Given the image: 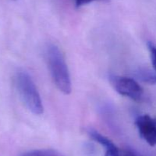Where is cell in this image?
Returning <instances> with one entry per match:
<instances>
[{"label":"cell","mask_w":156,"mask_h":156,"mask_svg":"<svg viewBox=\"0 0 156 156\" xmlns=\"http://www.w3.org/2000/svg\"><path fill=\"white\" fill-rule=\"evenodd\" d=\"M139 76L143 81L150 84H156V75L148 70H140Z\"/></svg>","instance_id":"52a82bcc"},{"label":"cell","mask_w":156,"mask_h":156,"mask_svg":"<svg viewBox=\"0 0 156 156\" xmlns=\"http://www.w3.org/2000/svg\"><path fill=\"white\" fill-rule=\"evenodd\" d=\"M46 59L56 87L64 94H69L72 91L69 71L59 47L55 44L48 45L46 50Z\"/></svg>","instance_id":"6da1fadb"},{"label":"cell","mask_w":156,"mask_h":156,"mask_svg":"<svg viewBox=\"0 0 156 156\" xmlns=\"http://www.w3.org/2000/svg\"><path fill=\"white\" fill-rule=\"evenodd\" d=\"M105 150H106L105 156H136L132 151H128V150L120 149L115 144Z\"/></svg>","instance_id":"8992f818"},{"label":"cell","mask_w":156,"mask_h":156,"mask_svg":"<svg viewBox=\"0 0 156 156\" xmlns=\"http://www.w3.org/2000/svg\"><path fill=\"white\" fill-rule=\"evenodd\" d=\"M148 48H149V53H150L152 66H153L154 69H155L156 72V45L154 43L150 41V42L148 43Z\"/></svg>","instance_id":"ba28073f"},{"label":"cell","mask_w":156,"mask_h":156,"mask_svg":"<svg viewBox=\"0 0 156 156\" xmlns=\"http://www.w3.org/2000/svg\"><path fill=\"white\" fill-rule=\"evenodd\" d=\"M135 125L140 136L151 146L156 145V119L149 115L138 116Z\"/></svg>","instance_id":"277c9868"},{"label":"cell","mask_w":156,"mask_h":156,"mask_svg":"<svg viewBox=\"0 0 156 156\" xmlns=\"http://www.w3.org/2000/svg\"><path fill=\"white\" fill-rule=\"evenodd\" d=\"M110 82L114 90L122 96H126L136 101L143 98V89L134 79L117 75L110 76Z\"/></svg>","instance_id":"3957f363"},{"label":"cell","mask_w":156,"mask_h":156,"mask_svg":"<svg viewBox=\"0 0 156 156\" xmlns=\"http://www.w3.org/2000/svg\"><path fill=\"white\" fill-rule=\"evenodd\" d=\"M75 1V6L76 7L79 8L82 7V6H85V5H88L89 3L93 2H107L108 0H74Z\"/></svg>","instance_id":"9c48e42d"},{"label":"cell","mask_w":156,"mask_h":156,"mask_svg":"<svg viewBox=\"0 0 156 156\" xmlns=\"http://www.w3.org/2000/svg\"><path fill=\"white\" fill-rule=\"evenodd\" d=\"M21 156H64L59 151L53 149H34L23 153Z\"/></svg>","instance_id":"5b68a950"},{"label":"cell","mask_w":156,"mask_h":156,"mask_svg":"<svg viewBox=\"0 0 156 156\" xmlns=\"http://www.w3.org/2000/svg\"><path fill=\"white\" fill-rule=\"evenodd\" d=\"M15 85L21 100L27 109L34 115L44 113V106L36 85L30 75L19 71L15 76Z\"/></svg>","instance_id":"7a4b0ae2"}]
</instances>
